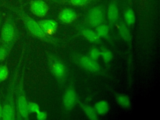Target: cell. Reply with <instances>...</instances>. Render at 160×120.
<instances>
[{
    "label": "cell",
    "instance_id": "6da1fadb",
    "mask_svg": "<svg viewBox=\"0 0 160 120\" xmlns=\"http://www.w3.org/2000/svg\"><path fill=\"white\" fill-rule=\"evenodd\" d=\"M22 57V54L19 61L12 74L8 86L6 91L3 104H2V117L3 120H14L16 117V105H15V91L17 81L18 79V73Z\"/></svg>",
    "mask_w": 160,
    "mask_h": 120
},
{
    "label": "cell",
    "instance_id": "7a4b0ae2",
    "mask_svg": "<svg viewBox=\"0 0 160 120\" xmlns=\"http://www.w3.org/2000/svg\"><path fill=\"white\" fill-rule=\"evenodd\" d=\"M8 8L18 16L26 29L32 36L47 43L53 44L55 45L58 44V41L56 39L47 34L40 27L38 22L29 16L22 9L10 6H8Z\"/></svg>",
    "mask_w": 160,
    "mask_h": 120
},
{
    "label": "cell",
    "instance_id": "3957f363",
    "mask_svg": "<svg viewBox=\"0 0 160 120\" xmlns=\"http://www.w3.org/2000/svg\"><path fill=\"white\" fill-rule=\"evenodd\" d=\"M72 61L79 68L94 74L111 79V76L99 65L96 60L92 59L88 55L78 52H73L70 54Z\"/></svg>",
    "mask_w": 160,
    "mask_h": 120
},
{
    "label": "cell",
    "instance_id": "277c9868",
    "mask_svg": "<svg viewBox=\"0 0 160 120\" xmlns=\"http://www.w3.org/2000/svg\"><path fill=\"white\" fill-rule=\"evenodd\" d=\"M47 56L48 68L51 74L56 80L59 86L63 88L69 75L66 64L61 58L52 52H48Z\"/></svg>",
    "mask_w": 160,
    "mask_h": 120
},
{
    "label": "cell",
    "instance_id": "5b68a950",
    "mask_svg": "<svg viewBox=\"0 0 160 120\" xmlns=\"http://www.w3.org/2000/svg\"><path fill=\"white\" fill-rule=\"evenodd\" d=\"M28 101L24 89V69L18 79L15 91L16 117L18 119H28L29 113L28 110Z\"/></svg>",
    "mask_w": 160,
    "mask_h": 120
},
{
    "label": "cell",
    "instance_id": "8992f818",
    "mask_svg": "<svg viewBox=\"0 0 160 120\" xmlns=\"http://www.w3.org/2000/svg\"><path fill=\"white\" fill-rule=\"evenodd\" d=\"M19 36V32L14 18L8 15L0 31V43L13 47Z\"/></svg>",
    "mask_w": 160,
    "mask_h": 120
},
{
    "label": "cell",
    "instance_id": "52a82bcc",
    "mask_svg": "<svg viewBox=\"0 0 160 120\" xmlns=\"http://www.w3.org/2000/svg\"><path fill=\"white\" fill-rule=\"evenodd\" d=\"M78 99L74 81L71 78L62 96V108L64 113L69 114L77 104Z\"/></svg>",
    "mask_w": 160,
    "mask_h": 120
},
{
    "label": "cell",
    "instance_id": "ba28073f",
    "mask_svg": "<svg viewBox=\"0 0 160 120\" xmlns=\"http://www.w3.org/2000/svg\"><path fill=\"white\" fill-rule=\"evenodd\" d=\"M104 11L101 6H98L91 8L85 18V24L88 27L96 28L104 21Z\"/></svg>",
    "mask_w": 160,
    "mask_h": 120
},
{
    "label": "cell",
    "instance_id": "9c48e42d",
    "mask_svg": "<svg viewBox=\"0 0 160 120\" xmlns=\"http://www.w3.org/2000/svg\"><path fill=\"white\" fill-rule=\"evenodd\" d=\"M118 29L119 36L126 42L128 47V71L132 69V56H131V46L132 38L131 34L129 27L124 21L121 20L118 22Z\"/></svg>",
    "mask_w": 160,
    "mask_h": 120
},
{
    "label": "cell",
    "instance_id": "30bf717a",
    "mask_svg": "<svg viewBox=\"0 0 160 120\" xmlns=\"http://www.w3.org/2000/svg\"><path fill=\"white\" fill-rule=\"evenodd\" d=\"M30 10L35 16L42 18L48 12L49 7L42 0H33L30 2Z\"/></svg>",
    "mask_w": 160,
    "mask_h": 120
},
{
    "label": "cell",
    "instance_id": "8fae6325",
    "mask_svg": "<svg viewBox=\"0 0 160 120\" xmlns=\"http://www.w3.org/2000/svg\"><path fill=\"white\" fill-rule=\"evenodd\" d=\"M77 29L79 34L83 36L86 40L89 42L93 44H99L102 43L101 38L98 36L96 31L92 30L88 26H79L77 27Z\"/></svg>",
    "mask_w": 160,
    "mask_h": 120
},
{
    "label": "cell",
    "instance_id": "7c38bea8",
    "mask_svg": "<svg viewBox=\"0 0 160 120\" xmlns=\"http://www.w3.org/2000/svg\"><path fill=\"white\" fill-rule=\"evenodd\" d=\"M107 17L109 23L110 29H112L114 26L117 25L119 21V10L116 1H112L108 6Z\"/></svg>",
    "mask_w": 160,
    "mask_h": 120
},
{
    "label": "cell",
    "instance_id": "4fadbf2b",
    "mask_svg": "<svg viewBox=\"0 0 160 120\" xmlns=\"http://www.w3.org/2000/svg\"><path fill=\"white\" fill-rule=\"evenodd\" d=\"M58 18L62 23L69 24L74 22L78 18V14L72 9L66 8L59 12Z\"/></svg>",
    "mask_w": 160,
    "mask_h": 120
},
{
    "label": "cell",
    "instance_id": "5bb4252c",
    "mask_svg": "<svg viewBox=\"0 0 160 120\" xmlns=\"http://www.w3.org/2000/svg\"><path fill=\"white\" fill-rule=\"evenodd\" d=\"M38 22L42 29L48 35L54 33L58 29V22L53 19H42Z\"/></svg>",
    "mask_w": 160,
    "mask_h": 120
},
{
    "label": "cell",
    "instance_id": "9a60e30c",
    "mask_svg": "<svg viewBox=\"0 0 160 120\" xmlns=\"http://www.w3.org/2000/svg\"><path fill=\"white\" fill-rule=\"evenodd\" d=\"M77 104L81 108L82 111L84 112L86 116L89 119L91 120H98V114H97L94 107L89 106L84 102L81 101L79 99L78 100Z\"/></svg>",
    "mask_w": 160,
    "mask_h": 120
},
{
    "label": "cell",
    "instance_id": "2e32d148",
    "mask_svg": "<svg viewBox=\"0 0 160 120\" xmlns=\"http://www.w3.org/2000/svg\"><path fill=\"white\" fill-rule=\"evenodd\" d=\"M95 31L100 38H104L112 43V39L109 34L110 28L109 25L106 24H101L96 27Z\"/></svg>",
    "mask_w": 160,
    "mask_h": 120
},
{
    "label": "cell",
    "instance_id": "e0dca14e",
    "mask_svg": "<svg viewBox=\"0 0 160 120\" xmlns=\"http://www.w3.org/2000/svg\"><path fill=\"white\" fill-rule=\"evenodd\" d=\"M114 96H115V99L119 106L125 109H128L131 108V101L128 95L121 94V93L115 92Z\"/></svg>",
    "mask_w": 160,
    "mask_h": 120
},
{
    "label": "cell",
    "instance_id": "ac0fdd59",
    "mask_svg": "<svg viewBox=\"0 0 160 120\" xmlns=\"http://www.w3.org/2000/svg\"><path fill=\"white\" fill-rule=\"evenodd\" d=\"M97 114L100 116L106 114L109 110V105L107 101L101 100L95 103L94 106Z\"/></svg>",
    "mask_w": 160,
    "mask_h": 120
},
{
    "label": "cell",
    "instance_id": "d6986e66",
    "mask_svg": "<svg viewBox=\"0 0 160 120\" xmlns=\"http://www.w3.org/2000/svg\"><path fill=\"white\" fill-rule=\"evenodd\" d=\"M124 22L129 28L134 24L136 21V16L134 11L131 8H128L124 11Z\"/></svg>",
    "mask_w": 160,
    "mask_h": 120
},
{
    "label": "cell",
    "instance_id": "ffe728a7",
    "mask_svg": "<svg viewBox=\"0 0 160 120\" xmlns=\"http://www.w3.org/2000/svg\"><path fill=\"white\" fill-rule=\"evenodd\" d=\"M100 51H101V57L102 58L106 66H108L110 64L113 58L112 52L109 49H108L107 48L103 46H101Z\"/></svg>",
    "mask_w": 160,
    "mask_h": 120
},
{
    "label": "cell",
    "instance_id": "44dd1931",
    "mask_svg": "<svg viewBox=\"0 0 160 120\" xmlns=\"http://www.w3.org/2000/svg\"><path fill=\"white\" fill-rule=\"evenodd\" d=\"M13 47H11L6 44H0V62L5 60L10 54L11 49Z\"/></svg>",
    "mask_w": 160,
    "mask_h": 120
},
{
    "label": "cell",
    "instance_id": "7402d4cb",
    "mask_svg": "<svg viewBox=\"0 0 160 120\" xmlns=\"http://www.w3.org/2000/svg\"><path fill=\"white\" fill-rule=\"evenodd\" d=\"M9 76V69L6 64L0 65V84L5 81Z\"/></svg>",
    "mask_w": 160,
    "mask_h": 120
},
{
    "label": "cell",
    "instance_id": "603a6c76",
    "mask_svg": "<svg viewBox=\"0 0 160 120\" xmlns=\"http://www.w3.org/2000/svg\"><path fill=\"white\" fill-rule=\"evenodd\" d=\"M88 56L94 60H98L101 57V51L96 47H92L89 49Z\"/></svg>",
    "mask_w": 160,
    "mask_h": 120
},
{
    "label": "cell",
    "instance_id": "cb8c5ba5",
    "mask_svg": "<svg viewBox=\"0 0 160 120\" xmlns=\"http://www.w3.org/2000/svg\"><path fill=\"white\" fill-rule=\"evenodd\" d=\"M28 110L29 113L36 114L38 111H40V108L38 104L34 102H29L28 104Z\"/></svg>",
    "mask_w": 160,
    "mask_h": 120
},
{
    "label": "cell",
    "instance_id": "d4e9b609",
    "mask_svg": "<svg viewBox=\"0 0 160 120\" xmlns=\"http://www.w3.org/2000/svg\"><path fill=\"white\" fill-rule=\"evenodd\" d=\"M89 0H69V2L75 6H83L89 2Z\"/></svg>",
    "mask_w": 160,
    "mask_h": 120
},
{
    "label": "cell",
    "instance_id": "484cf974",
    "mask_svg": "<svg viewBox=\"0 0 160 120\" xmlns=\"http://www.w3.org/2000/svg\"><path fill=\"white\" fill-rule=\"evenodd\" d=\"M36 114V119L38 120H45L47 119V117H48V114L46 112L42 111L41 110L38 111Z\"/></svg>",
    "mask_w": 160,
    "mask_h": 120
},
{
    "label": "cell",
    "instance_id": "4316f807",
    "mask_svg": "<svg viewBox=\"0 0 160 120\" xmlns=\"http://www.w3.org/2000/svg\"><path fill=\"white\" fill-rule=\"evenodd\" d=\"M2 105L0 102V119H2Z\"/></svg>",
    "mask_w": 160,
    "mask_h": 120
},
{
    "label": "cell",
    "instance_id": "83f0119b",
    "mask_svg": "<svg viewBox=\"0 0 160 120\" xmlns=\"http://www.w3.org/2000/svg\"><path fill=\"white\" fill-rule=\"evenodd\" d=\"M1 25V14H0V27Z\"/></svg>",
    "mask_w": 160,
    "mask_h": 120
},
{
    "label": "cell",
    "instance_id": "f1b7e54d",
    "mask_svg": "<svg viewBox=\"0 0 160 120\" xmlns=\"http://www.w3.org/2000/svg\"><path fill=\"white\" fill-rule=\"evenodd\" d=\"M54 1H64V0H54Z\"/></svg>",
    "mask_w": 160,
    "mask_h": 120
}]
</instances>
